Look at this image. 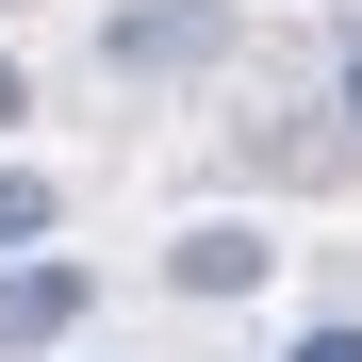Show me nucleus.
Here are the masks:
<instances>
[{
  "label": "nucleus",
  "instance_id": "obj_3",
  "mask_svg": "<svg viewBox=\"0 0 362 362\" xmlns=\"http://www.w3.org/2000/svg\"><path fill=\"white\" fill-rule=\"evenodd\" d=\"M0 247H49V181L33 165H0Z\"/></svg>",
  "mask_w": 362,
  "mask_h": 362
},
{
  "label": "nucleus",
  "instance_id": "obj_4",
  "mask_svg": "<svg viewBox=\"0 0 362 362\" xmlns=\"http://www.w3.org/2000/svg\"><path fill=\"white\" fill-rule=\"evenodd\" d=\"M296 362H362V329H296Z\"/></svg>",
  "mask_w": 362,
  "mask_h": 362
},
{
  "label": "nucleus",
  "instance_id": "obj_5",
  "mask_svg": "<svg viewBox=\"0 0 362 362\" xmlns=\"http://www.w3.org/2000/svg\"><path fill=\"white\" fill-rule=\"evenodd\" d=\"M0 115H33V99H17V66H0Z\"/></svg>",
  "mask_w": 362,
  "mask_h": 362
},
{
  "label": "nucleus",
  "instance_id": "obj_2",
  "mask_svg": "<svg viewBox=\"0 0 362 362\" xmlns=\"http://www.w3.org/2000/svg\"><path fill=\"white\" fill-rule=\"evenodd\" d=\"M264 280V230H181V296H247Z\"/></svg>",
  "mask_w": 362,
  "mask_h": 362
},
{
  "label": "nucleus",
  "instance_id": "obj_1",
  "mask_svg": "<svg viewBox=\"0 0 362 362\" xmlns=\"http://www.w3.org/2000/svg\"><path fill=\"white\" fill-rule=\"evenodd\" d=\"M66 329H83V264H0V362H33Z\"/></svg>",
  "mask_w": 362,
  "mask_h": 362
},
{
  "label": "nucleus",
  "instance_id": "obj_6",
  "mask_svg": "<svg viewBox=\"0 0 362 362\" xmlns=\"http://www.w3.org/2000/svg\"><path fill=\"white\" fill-rule=\"evenodd\" d=\"M346 115H362V66H346Z\"/></svg>",
  "mask_w": 362,
  "mask_h": 362
}]
</instances>
